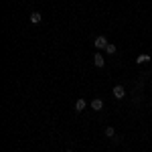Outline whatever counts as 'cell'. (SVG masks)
<instances>
[{
  "label": "cell",
  "mask_w": 152,
  "mask_h": 152,
  "mask_svg": "<svg viewBox=\"0 0 152 152\" xmlns=\"http://www.w3.org/2000/svg\"><path fill=\"white\" fill-rule=\"evenodd\" d=\"M83 110H85V99H81V97H79V99L75 102V112L79 114V112H83Z\"/></svg>",
  "instance_id": "277c9868"
},
{
  "label": "cell",
  "mask_w": 152,
  "mask_h": 152,
  "mask_svg": "<svg viewBox=\"0 0 152 152\" xmlns=\"http://www.w3.org/2000/svg\"><path fill=\"white\" fill-rule=\"evenodd\" d=\"M148 61H150V57H148V55H138V57H136V63H138V65L148 63Z\"/></svg>",
  "instance_id": "52a82bcc"
},
{
  "label": "cell",
  "mask_w": 152,
  "mask_h": 152,
  "mask_svg": "<svg viewBox=\"0 0 152 152\" xmlns=\"http://www.w3.org/2000/svg\"><path fill=\"white\" fill-rule=\"evenodd\" d=\"M105 136H107V138H114V136H116V130L112 128V126H107V128H105Z\"/></svg>",
  "instance_id": "ba28073f"
},
{
  "label": "cell",
  "mask_w": 152,
  "mask_h": 152,
  "mask_svg": "<svg viewBox=\"0 0 152 152\" xmlns=\"http://www.w3.org/2000/svg\"><path fill=\"white\" fill-rule=\"evenodd\" d=\"M91 107H94L95 112H99V110H104V102H102V99H97V97H95L94 102H91Z\"/></svg>",
  "instance_id": "5b68a950"
},
{
  "label": "cell",
  "mask_w": 152,
  "mask_h": 152,
  "mask_svg": "<svg viewBox=\"0 0 152 152\" xmlns=\"http://www.w3.org/2000/svg\"><path fill=\"white\" fill-rule=\"evenodd\" d=\"M105 51H107V55H114L118 49H116V45H107V47H105Z\"/></svg>",
  "instance_id": "9c48e42d"
},
{
  "label": "cell",
  "mask_w": 152,
  "mask_h": 152,
  "mask_svg": "<svg viewBox=\"0 0 152 152\" xmlns=\"http://www.w3.org/2000/svg\"><path fill=\"white\" fill-rule=\"evenodd\" d=\"M107 45H110V43H107V39H105V37H102V35L94 39V47L95 49H105Z\"/></svg>",
  "instance_id": "6da1fadb"
},
{
  "label": "cell",
  "mask_w": 152,
  "mask_h": 152,
  "mask_svg": "<svg viewBox=\"0 0 152 152\" xmlns=\"http://www.w3.org/2000/svg\"><path fill=\"white\" fill-rule=\"evenodd\" d=\"M94 65H95V67H104V65H105V59H104V55L95 53V55H94Z\"/></svg>",
  "instance_id": "3957f363"
},
{
  "label": "cell",
  "mask_w": 152,
  "mask_h": 152,
  "mask_svg": "<svg viewBox=\"0 0 152 152\" xmlns=\"http://www.w3.org/2000/svg\"><path fill=\"white\" fill-rule=\"evenodd\" d=\"M67 152H73V150H67Z\"/></svg>",
  "instance_id": "30bf717a"
},
{
  "label": "cell",
  "mask_w": 152,
  "mask_h": 152,
  "mask_svg": "<svg viewBox=\"0 0 152 152\" xmlns=\"http://www.w3.org/2000/svg\"><path fill=\"white\" fill-rule=\"evenodd\" d=\"M41 18H43L41 12H33V14H31V23H33V24H39V23H41Z\"/></svg>",
  "instance_id": "8992f818"
},
{
  "label": "cell",
  "mask_w": 152,
  "mask_h": 152,
  "mask_svg": "<svg viewBox=\"0 0 152 152\" xmlns=\"http://www.w3.org/2000/svg\"><path fill=\"white\" fill-rule=\"evenodd\" d=\"M112 94H114L116 99H124V97H126V89H124L122 85H116V87L112 89Z\"/></svg>",
  "instance_id": "7a4b0ae2"
}]
</instances>
